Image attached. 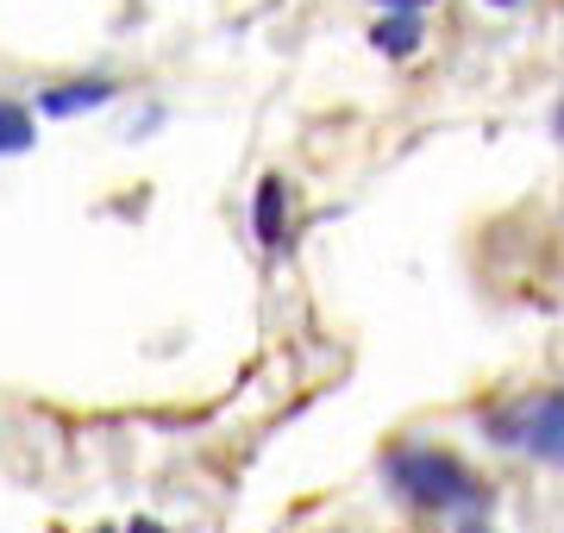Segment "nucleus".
Returning a JSON list of instances; mask_svg holds the SVG:
<instances>
[{"label": "nucleus", "mask_w": 564, "mask_h": 533, "mask_svg": "<svg viewBox=\"0 0 564 533\" xmlns=\"http://www.w3.org/2000/svg\"><path fill=\"white\" fill-rule=\"evenodd\" d=\"M383 477L408 509H426V514H484L489 509V490L477 483V471L445 446H395L383 458Z\"/></svg>", "instance_id": "f257e3e1"}, {"label": "nucleus", "mask_w": 564, "mask_h": 533, "mask_svg": "<svg viewBox=\"0 0 564 533\" xmlns=\"http://www.w3.org/2000/svg\"><path fill=\"white\" fill-rule=\"evenodd\" d=\"M484 433L496 446H521L533 458H545V465H564V390L527 395V402L484 414Z\"/></svg>", "instance_id": "f03ea898"}, {"label": "nucleus", "mask_w": 564, "mask_h": 533, "mask_svg": "<svg viewBox=\"0 0 564 533\" xmlns=\"http://www.w3.org/2000/svg\"><path fill=\"white\" fill-rule=\"evenodd\" d=\"M107 95H113V83H107V76H88V83H63L57 95H44V113H51V120H69V113H88V107H101Z\"/></svg>", "instance_id": "7ed1b4c3"}, {"label": "nucleus", "mask_w": 564, "mask_h": 533, "mask_svg": "<svg viewBox=\"0 0 564 533\" xmlns=\"http://www.w3.org/2000/svg\"><path fill=\"white\" fill-rule=\"evenodd\" d=\"M421 20H414V13H389V20H377L370 25V44H377V51H383V57H414V51H421Z\"/></svg>", "instance_id": "20e7f679"}, {"label": "nucleus", "mask_w": 564, "mask_h": 533, "mask_svg": "<svg viewBox=\"0 0 564 533\" xmlns=\"http://www.w3.org/2000/svg\"><path fill=\"white\" fill-rule=\"evenodd\" d=\"M282 195H289V188H282V176H263V183H258V239L270 251L289 239V232H282Z\"/></svg>", "instance_id": "39448f33"}, {"label": "nucleus", "mask_w": 564, "mask_h": 533, "mask_svg": "<svg viewBox=\"0 0 564 533\" xmlns=\"http://www.w3.org/2000/svg\"><path fill=\"white\" fill-rule=\"evenodd\" d=\"M32 139H39L32 113H25L20 101H0V157H13V151H32Z\"/></svg>", "instance_id": "423d86ee"}, {"label": "nucleus", "mask_w": 564, "mask_h": 533, "mask_svg": "<svg viewBox=\"0 0 564 533\" xmlns=\"http://www.w3.org/2000/svg\"><path fill=\"white\" fill-rule=\"evenodd\" d=\"M126 533H170L163 521H151V514H139V521H126Z\"/></svg>", "instance_id": "0eeeda50"}, {"label": "nucleus", "mask_w": 564, "mask_h": 533, "mask_svg": "<svg viewBox=\"0 0 564 533\" xmlns=\"http://www.w3.org/2000/svg\"><path fill=\"white\" fill-rule=\"evenodd\" d=\"M458 533H489V521L484 514H458Z\"/></svg>", "instance_id": "6e6552de"}, {"label": "nucleus", "mask_w": 564, "mask_h": 533, "mask_svg": "<svg viewBox=\"0 0 564 533\" xmlns=\"http://www.w3.org/2000/svg\"><path fill=\"white\" fill-rule=\"evenodd\" d=\"M389 13H414V7H426V0H383Z\"/></svg>", "instance_id": "1a4fd4ad"}, {"label": "nucleus", "mask_w": 564, "mask_h": 533, "mask_svg": "<svg viewBox=\"0 0 564 533\" xmlns=\"http://www.w3.org/2000/svg\"><path fill=\"white\" fill-rule=\"evenodd\" d=\"M489 7H521V0H489Z\"/></svg>", "instance_id": "9d476101"}, {"label": "nucleus", "mask_w": 564, "mask_h": 533, "mask_svg": "<svg viewBox=\"0 0 564 533\" xmlns=\"http://www.w3.org/2000/svg\"><path fill=\"white\" fill-rule=\"evenodd\" d=\"M558 132H564V113H558Z\"/></svg>", "instance_id": "9b49d317"}, {"label": "nucleus", "mask_w": 564, "mask_h": 533, "mask_svg": "<svg viewBox=\"0 0 564 533\" xmlns=\"http://www.w3.org/2000/svg\"><path fill=\"white\" fill-rule=\"evenodd\" d=\"M95 533H113V527H95Z\"/></svg>", "instance_id": "f8f14e48"}]
</instances>
